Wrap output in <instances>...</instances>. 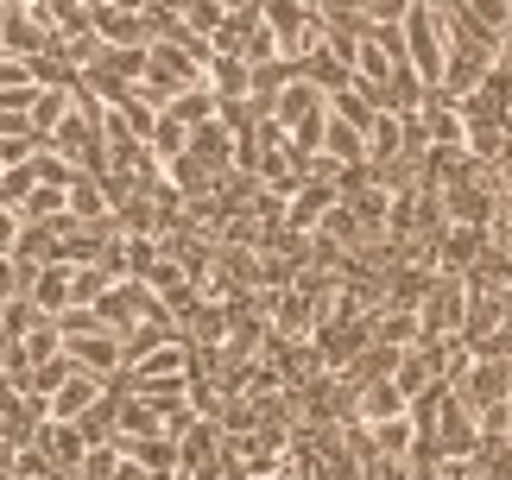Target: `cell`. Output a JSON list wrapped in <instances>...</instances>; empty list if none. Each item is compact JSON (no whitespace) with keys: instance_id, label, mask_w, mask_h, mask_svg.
Wrapping results in <instances>:
<instances>
[{"instance_id":"obj_1","label":"cell","mask_w":512,"mask_h":480,"mask_svg":"<svg viewBox=\"0 0 512 480\" xmlns=\"http://www.w3.org/2000/svg\"><path fill=\"white\" fill-rule=\"evenodd\" d=\"M399 38H405V64L424 89L443 83V57H449V32H443V13L430 0H411L405 19H399Z\"/></svg>"},{"instance_id":"obj_2","label":"cell","mask_w":512,"mask_h":480,"mask_svg":"<svg viewBox=\"0 0 512 480\" xmlns=\"http://www.w3.org/2000/svg\"><path fill=\"white\" fill-rule=\"evenodd\" d=\"M336 203H342L336 184H323V177H298V190H291V209H285V228H291V234H310Z\"/></svg>"},{"instance_id":"obj_3","label":"cell","mask_w":512,"mask_h":480,"mask_svg":"<svg viewBox=\"0 0 512 480\" xmlns=\"http://www.w3.org/2000/svg\"><path fill=\"white\" fill-rule=\"evenodd\" d=\"M95 398H102V379L83 373V367H70V373H64V386L45 398V417H64V424H76V417H83Z\"/></svg>"},{"instance_id":"obj_4","label":"cell","mask_w":512,"mask_h":480,"mask_svg":"<svg viewBox=\"0 0 512 480\" xmlns=\"http://www.w3.org/2000/svg\"><path fill=\"white\" fill-rule=\"evenodd\" d=\"M481 247H487V228H462V222H456V228L443 234V259H437V272H456V278H462V272L481 259Z\"/></svg>"},{"instance_id":"obj_5","label":"cell","mask_w":512,"mask_h":480,"mask_svg":"<svg viewBox=\"0 0 512 480\" xmlns=\"http://www.w3.org/2000/svg\"><path fill=\"white\" fill-rule=\"evenodd\" d=\"M317 152H323V158H336V165H348V171H354V165H367V139L354 133L348 120H336V114L323 120V146H317Z\"/></svg>"},{"instance_id":"obj_6","label":"cell","mask_w":512,"mask_h":480,"mask_svg":"<svg viewBox=\"0 0 512 480\" xmlns=\"http://www.w3.org/2000/svg\"><path fill=\"white\" fill-rule=\"evenodd\" d=\"M38 190V177H32V165H13V171H0V203H26V196Z\"/></svg>"},{"instance_id":"obj_7","label":"cell","mask_w":512,"mask_h":480,"mask_svg":"<svg viewBox=\"0 0 512 480\" xmlns=\"http://www.w3.org/2000/svg\"><path fill=\"white\" fill-rule=\"evenodd\" d=\"M184 19H190V26H203V32H222V7H215V0H190Z\"/></svg>"},{"instance_id":"obj_8","label":"cell","mask_w":512,"mask_h":480,"mask_svg":"<svg viewBox=\"0 0 512 480\" xmlns=\"http://www.w3.org/2000/svg\"><path fill=\"white\" fill-rule=\"evenodd\" d=\"M19 228H26V215H19L13 203H0V253H13V240H19Z\"/></svg>"},{"instance_id":"obj_9","label":"cell","mask_w":512,"mask_h":480,"mask_svg":"<svg viewBox=\"0 0 512 480\" xmlns=\"http://www.w3.org/2000/svg\"><path fill=\"white\" fill-rule=\"evenodd\" d=\"M13 480H38V474H26V468H19V474H13Z\"/></svg>"}]
</instances>
